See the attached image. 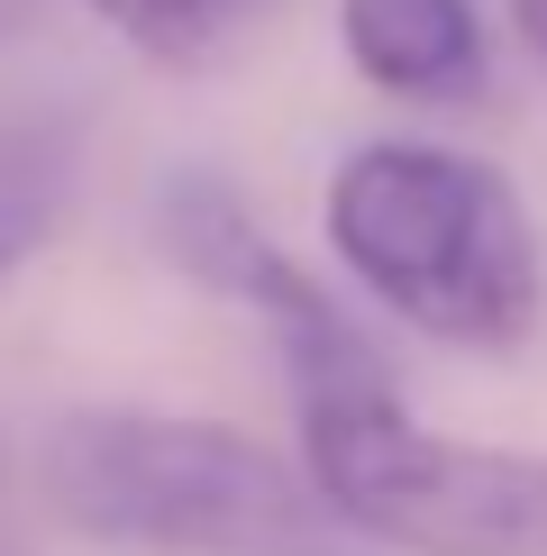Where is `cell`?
I'll use <instances>...</instances> for the list:
<instances>
[{
    "label": "cell",
    "mask_w": 547,
    "mask_h": 556,
    "mask_svg": "<svg viewBox=\"0 0 547 556\" xmlns=\"http://www.w3.org/2000/svg\"><path fill=\"white\" fill-rule=\"evenodd\" d=\"M274 10V0H119L110 10V28H119L137 55H155V64H211L228 55L256 18Z\"/></svg>",
    "instance_id": "obj_7"
},
{
    "label": "cell",
    "mask_w": 547,
    "mask_h": 556,
    "mask_svg": "<svg viewBox=\"0 0 547 556\" xmlns=\"http://www.w3.org/2000/svg\"><path fill=\"white\" fill-rule=\"evenodd\" d=\"M347 64L393 101H474L484 91V18L474 0H338Z\"/></svg>",
    "instance_id": "obj_5"
},
{
    "label": "cell",
    "mask_w": 547,
    "mask_h": 556,
    "mask_svg": "<svg viewBox=\"0 0 547 556\" xmlns=\"http://www.w3.org/2000/svg\"><path fill=\"white\" fill-rule=\"evenodd\" d=\"M302 483L347 539L393 556H547V447L420 429L393 375L302 402Z\"/></svg>",
    "instance_id": "obj_3"
},
{
    "label": "cell",
    "mask_w": 547,
    "mask_h": 556,
    "mask_svg": "<svg viewBox=\"0 0 547 556\" xmlns=\"http://www.w3.org/2000/svg\"><path fill=\"white\" fill-rule=\"evenodd\" d=\"M319 219H329L338 265L438 346L501 356L547 311L538 228L520 211V192L474 155L410 147V137L356 147L329 174Z\"/></svg>",
    "instance_id": "obj_1"
},
{
    "label": "cell",
    "mask_w": 547,
    "mask_h": 556,
    "mask_svg": "<svg viewBox=\"0 0 547 556\" xmlns=\"http://www.w3.org/2000/svg\"><path fill=\"white\" fill-rule=\"evenodd\" d=\"M46 511L82 539L155 556H347L292 456L228 420L174 410H64L37 447Z\"/></svg>",
    "instance_id": "obj_2"
},
{
    "label": "cell",
    "mask_w": 547,
    "mask_h": 556,
    "mask_svg": "<svg viewBox=\"0 0 547 556\" xmlns=\"http://www.w3.org/2000/svg\"><path fill=\"white\" fill-rule=\"evenodd\" d=\"M91 10H101V18H110V10H119V0H91Z\"/></svg>",
    "instance_id": "obj_9"
},
{
    "label": "cell",
    "mask_w": 547,
    "mask_h": 556,
    "mask_svg": "<svg viewBox=\"0 0 547 556\" xmlns=\"http://www.w3.org/2000/svg\"><path fill=\"white\" fill-rule=\"evenodd\" d=\"M74 182H82V137H74V119H55V110L0 119V283H10V274L64 228Z\"/></svg>",
    "instance_id": "obj_6"
},
{
    "label": "cell",
    "mask_w": 547,
    "mask_h": 556,
    "mask_svg": "<svg viewBox=\"0 0 547 556\" xmlns=\"http://www.w3.org/2000/svg\"><path fill=\"white\" fill-rule=\"evenodd\" d=\"M155 247H165V265H182L201 292H219V301H238V311L265 319L274 356H283V375H292V402L393 375V365L374 356V338L292 265V247H274V228L246 211L219 174H174L165 192H155Z\"/></svg>",
    "instance_id": "obj_4"
},
{
    "label": "cell",
    "mask_w": 547,
    "mask_h": 556,
    "mask_svg": "<svg viewBox=\"0 0 547 556\" xmlns=\"http://www.w3.org/2000/svg\"><path fill=\"white\" fill-rule=\"evenodd\" d=\"M511 28H520V46L547 64V0H511Z\"/></svg>",
    "instance_id": "obj_8"
}]
</instances>
